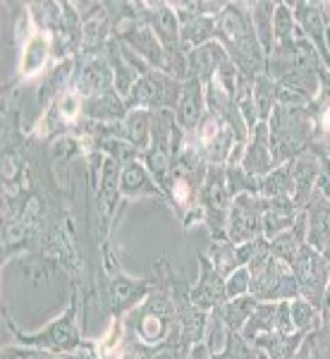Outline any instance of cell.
Returning a JSON list of instances; mask_svg holds the SVG:
<instances>
[{
  "label": "cell",
  "instance_id": "6da1fadb",
  "mask_svg": "<svg viewBox=\"0 0 330 359\" xmlns=\"http://www.w3.org/2000/svg\"><path fill=\"white\" fill-rule=\"evenodd\" d=\"M216 41L228 50L235 62L249 79L266 72V53L254 34L249 3H228L225 10L216 17Z\"/></svg>",
  "mask_w": 330,
  "mask_h": 359
},
{
  "label": "cell",
  "instance_id": "7a4b0ae2",
  "mask_svg": "<svg viewBox=\"0 0 330 359\" xmlns=\"http://www.w3.org/2000/svg\"><path fill=\"white\" fill-rule=\"evenodd\" d=\"M123 323L127 340H142L146 345L179 347L177 309L170 297V290L160 280L158 287L123 318Z\"/></svg>",
  "mask_w": 330,
  "mask_h": 359
},
{
  "label": "cell",
  "instance_id": "3957f363",
  "mask_svg": "<svg viewBox=\"0 0 330 359\" xmlns=\"http://www.w3.org/2000/svg\"><path fill=\"white\" fill-rule=\"evenodd\" d=\"M77 311H79V290L74 287L67 309L57 318H53L46 328H41L39 333H22L13 323V318L8 316V311H5V323H8L10 333L15 335L17 345L34 347V350H39L41 355L77 359L79 355H84L86 350H94L96 347V343L82 338V331H79V326H77Z\"/></svg>",
  "mask_w": 330,
  "mask_h": 359
},
{
  "label": "cell",
  "instance_id": "277c9868",
  "mask_svg": "<svg viewBox=\"0 0 330 359\" xmlns=\"http://www.w3.org/2000/svg\"><path fill=\"white\" fill-rule=\"evenodd\" d=\"M270 154L275 168L294 161L311 147L316 137V115L311 106H277L268 120Z\"/></svg>",
  "mask_w": 330,
  "mask_h": 359
},
{
  "label": "cell",
  "instance_id": "5b68a950",
  "mask_svg": "<svg viewBox=\"0 0 330 359\" xmlns=\"http://www.w3.org/2000/svg\"><path fill=\"white\" fill-rule=\"evenodd\" d=\"M139 25H146L149 29H153V34L158 36V41L163 43L167 57H170L172 74L184 82L187 79V50L182 46L179 39V20L175 15V10L170 8V3H139Z\"/></svg>",
  "mask_w": 330,
  "mask_h": 359
},
{
  "label": "cell",
  "instance_id": "8992f818",
  "mask_svg": "<svg viewBox=\"0 0 330 359\" xmlns=\"http://www.w3.org/2000/svg\"><path fill=\"white\" fill-rule=\"evenodd\" d=\"M182 84L177 77L167 72H160V69H149L146 74L137 79L135 86H132L130 96L125 98L127 108L130 111H170L175 113L179 96H182Z\"/></svg>",
  "mask_w": 330,
  "mask_h": 359
},
{
  "label": "cell",
  "instance_id": "52a82bcc",
  "mask_svg": "<svg viewBox=\"0 0 330 359\" xmlns=\"http://www.w3.org/2000/svg\"><path fill=\"white\" fill-rule=\"evenodd\" d=\"M233 196L225 180V165H208V172L201 184V208L204 225L211 233V240H228V218Z\"/></svg>",
  "mask_w": 330,
  "mask_h": 359
},
{
  "label": "cell",
  "instance_id": "ba28073f",
  "mask_svg": "<svg viewBox=\"0 0 330 359\" xmlns=\"http://www.w3.org/2000/svg\"><path fill=\"white\" fill-rule=\"evenodd\" d=\"M249 294L259 302H292L299 297V285L292 269L277 257H270L263 269L252 276Z\"/></svg>",
  "mask_w": 330,
  "mask_h": 359
},
{
  "label": "cell",
  "instance_id": "9c48e42d",
  "mask_svg": "<svg viewBox=\"0 0 330 359\" xmlns=\"http://www.w3.org/2000/svg\"><path fill=\"white\" fill-rule=\"evenodd\" d=\"M268 199L261 194H240L233 199L228 218V240L235 245L263 237V213Z\"/></svg>",
  "mask_w": 330,
  "mask_h": 359
},
{
  "label": "cell",
  "instance_id": "30bf717a",
  "mask_svg": "<svg viewBox=\"0 0 330 359\" xmlns=\"http://www.w3.org/2000/svg\"><path fill=\"white\" fill-rule=\"evenodd\" d=\"M113 39H120L127 48H132L135 53L142 57L146 65H151L153 69L172 74L170 57H167L163 43L158 41V36L153 34V29H149L146 25H139L137 20H127L113 25ZM175 77V74H172Z\"/></svg>",
  "mask_w": 330,
  "mask_h": 359
},
{
  "label": "cell",
  "instance_id": "8fae6325",
  "mask_svg": "<svg viewBox=\"0 0 330 359\" xmlns=\"http://www.w3.org/2000/svg\"><path fill=\"white\" fill-rule=\"evenodd\" d=\"M289 269H292L294 278H297L299 297L321 309L326 290L330 287V273H328L326 257H323L321 252H316V249H311L309 245H304L297 257V262L289 266Z\"/></svg>",
  "mask_w": 330,
  "mask_h": 359
},
{
  "label": "cell",
  "instance_id": "7c38bea8",
  "mask_svg": "<svg viewBox=\"0 0 330 359\" xmlns=\"http://www.w3.org/2000/svg\"><path fill=\"white\" fill-rule=\"evenodd\" d=\"M158 287V280L151 278H130L123 271H115L108 278V297L106 304L113 318H125L135 306H139L144 299Z\"/></svg>",
  "mask_w": 330,
  "mask_h": 359
},
{
  "label": "cell",
  "instance_id": "4fadbf2b",
  "mask_svg": "<svg viewBox=\"0 0 330 359\" xmlns=\"http://www.w3.org/2000/svg\"><path fill=\"white\" fill-rule=\"evenodd\" d=\"M69 89H74L82 98L115 89L113 67H110L106 53L91 57H74V74Z\"/></svg>",
  "mask_w": 330,
  "mask_h": 359
},
{
  "label": "cell",
  "instance_id": "5bb4252c",
  "mask_svg": "<svg viewBox=\"0 0 330 359\" xmlns=\"http://www.w3.org/2000/svg\"><path fill=\"white\" fill-rule=\"evenodd\" d=\"M196 142L204 149V156L208 165H228V158L235 149V135L223 120H218L216 115L206 113V118L201 120V125L192 132Z\"/></svg>",
  "mask_w": 330,
  "mask_h": 359
},
{
  "label": "cell",
  "instance_id": "9a60e30c",
  "mask_svg": "<svg viewBox=\"0 0 330 359\" xmlns=\"http://www.w3.org/2000/svg\"><path fill=\"white\" fill-rule=\"evenodd\" d=\"M199 280L192 285L189 297L192 302L204 311H216L218 306H223L228 302V292H225V278L218 273L213 262L208 259V254L199 252Z\"/></svg>",
  "mask_w": 330,
  "mask_h": 359
},
{
  "label": "cell",
  "instance_id": "2e32d148",
  "mask_svg": "<svg viewBox=\"0 0 330 359\" xmlns=\"http://www.w3.org/2000/svg\"><path fill=\"white\" fill-rule=\"evenodd\" d=\"M292 13L294 22H297L302 36L318 50L321 60L326 62V67L330 69V53L326 46V13H323V3L318 0H297L292 3Z\"/></svg>",
  "mask_w": 330,
  "mask_h": 359
},
{
  "label": "cell",
  "instance_id": "e0dca14e",
  "mask_svg": "<svg viewBox=\"0 0 330 359\" xmlns=\"http://www.w3.org/2000/svg\"><path fill=\"white\" fill-rule=\"evenodd\" d=\"M17 41L22 43V53H20V77H36L41 74L48 60L53 57V36L48 32L34 27L27 36H20ZM46 74V72H43Z\"/></svg>",
  "mask_w": 330,
  "mask_h": 359
},
{
  "label": "cell",
  "instance_id": "ac0fdd59",
  "mask_svg": "<svg viewBox=\"0 0 330 359\" xmlns=\"http://www.w3.org/2000/svg\"><path fill=\"white\" fill-rule=\"evenodd\" d=\"M306 218V245L316 252L326 254L330 247V196H326L321 189H314L309 204L304 208Z\"/></svg>",
  "mask_w": 330,
  "mask_h": 359
},
{
  "label": "cell",
  "instance_id": "d6986e66",
  "mask_svg": "<svg viewBox=\"0 0 330 359\" xmlns=\"http://www.w3.org/2000/svg\"><path fill=\"white\" fill-rule=\"evenodd\" d=\"M208 108H206V86L199 79H184L182 84V96L175 108V123L182 132L192 135L196 132V127L201 125V120L206 118Z\"/></svg>",
  "mask_w": 330,
  "mask_h": 359
},
{
  "label": "cell",
  "instance_id": "ffe728a7",
  "mask_svg": "<svg viewBox=\"0 0 330 359\" xmlns=\"http://www.w3.org/2000/svg\"><path fill=\"white\" fill-rule=\"evenodd\" d=\"M252 177H266L270 170H275L273 154H270V130L268 123H259L249 132V142L245 147V158L240 163Z\"/></svg>",
  "mask_w": 330,
  "mask_h": 359
},
{
  "label": "cell",
  "instance_id": "44dd1931",
  "mask_svg": "<svg viewBox=\"0 0 330 359\" xmlns=\"http://www.w3.org/2000/svg\"><path fill=\"white\" fill-rule=\"evenodd\" d=\"M120 196L125 199H160L165 204H170L167 194L158 187V182L151 177V172L146 170V165L142 161L125 165L120 172Z\"/></svg>",
  "mask_w": 330,
  "mask_h": 359
},
{
  "label": "cell",
  "instance_id": "7402d4cb",
  "mask_svg": "<svg viewBox=\"0 0 330 359\" xmlns=\"http://www.w3.org/2000/svg\"><path fill=\"white\" fill-rule=\"evenodd\" d=\"M321 170H323L321 156L316 151H311V149H306L304 154H299L297 158L292 161V177H294L292 201L302 208V211L306 208V204H309L311 194H314L318 177H321Z\"/></svg>",
  "mask_w": 330,
  "mask_h": 359
},
{
  "label": "cell",
  "instance_id": "603a6c76",
  "mask_svg": "<svg viewBox=\"0 0 330 359\" xmlns=\"http://www.w3.org/2000/svg\"><path fill=\"white\" fill-rule=\"evenodd\" d=\"M256 242H245V245H235L230 240H211V249H208V259L216 266V271L223 278L235 273L242 266H249L254 252H256Z\"/></svg>",
  "mask_w": 330,
  "mask_h": 359
},
{
  "label": "cell",
  "instance_id": "cb8c5ba5",
  "mask_svg": "<svg viewBox=\"0 0 330 359\" xmlns=\"http://www.w3.org/2000/svg\"><path fill=\"white\" fill-rule=\"evenodd\" d=\"M127 113H130L127 101L115 89L84 98V120H89V123L115 125V123H123Z\"/></svg>",
  "mask_w": 330,
  "mask_h": 359
},
{
  "label": "cell",
  "instance_id": "d4e9b609",
  "mask_svg": "<svg viewBox=\"0 0 330 359\" xmlns=\"http://www.w3.org/2000/svg\"><path fill=\"white\" fill-rule=\"evenodd\" d=\"M228 50L223 48L218 41H211L206 46L189 50L187 53V79H199L201 84H208L211 79H216L218 69L223 67V62L228 60Z\"/></svg>",
  "mask_w": 330,
  "mask_h": 359
},
{
  "label": "cell",
  "instance_id": "484cf974",
  "mask_svg": "<svg viewBox=\"0 0 330 359\" xmlns=\"http://www.w3.org/2000/svg\"><path fill=\"white\" fill-rule=\"evenodd\" d=\"M172 10H175V15L179 20V39H182V46L187 53L194 48H199V46L216 41V17L189 15L177 8H172Z\"/></svg>",
  "mask_w": 330,
  "mask_h": 359
},
{
  "label": "cell",
  "instance_id": "4316f807",
  "mask_svg": "<svg viewBox=\"0 0 330 359\" xmlns=\"http://www.w3.org/2000/svg\"><path fill=\"white\" fill-rule=\"evenodd\" d=\"M120 172H123V165L115 163L113 158H103L101 163V184H98V208H101L103 216V225H106L108 233V223L113 218L115 208H118V199H120Z\"/></svg>",
  "mask_w": 330,
  "mask_h": 359
},
{
  "label": "cell",
  "instance_id": "83f0119b",
  "mask_svg": "<svg viewBox=\"0 0 330 359\" xmlns=\"http://www.w3.org/2000/svg\"><path fill=\"white\" fill-rule=\"evenodd\" d=\"M299 216H302V208L292 199H268V206H266L263 213V237L270 242L273 237L292 228Z\"/></svg>",
  "mask_w": 330,
  "mask_h": 359
},
{
  "label": "cell",
  "instance_id": "f1b7e54d",
  "mask_svg": "<svg viewBox=\"0 0 330 359\" xmlns=\"http://www.w3.org/2000/svg\"><path fill=\"white\" fill-rule=\"evenodd\" d=\"M304 245H306V218L302 211V216L297 218V223H294L292 228L270 240V254L280 259V262H285L287 266H292L297 262Z\"/></svg>",
  "mask_w": 330,
  "mask_h": 359
},
{
  "label": "cell",
  "instance_id": "f546056e",
  "mask_svg": "<svg viewBox=\"0 0 330 359\" xmlns=\"http://www.w3.org/2000/svg\"><path fill=\"white\" fill-rule=\"evenodd\" d=\"M106 57H108L110 67H113L115 91H118V94L123 96V98H127V96H130V91H132V86H135V82L139 79V72L130 65V60H127V57L123 55L118 39H110V41H108Z\"/></svg>",
  "mask_w": 330,
  "mask_h": 359
},
{
  "label": "cell",
  "instance_id": "4dcf8cb0",
  "mask_svg": "<svg viewBox=\"0 0 330 359\" xmlns=\"http://www.w3.org/2000/svg\"><path fill=\"white\" fill-rule=\"evenodd\" d=\"M249 15H252L254 34H256L263 53L268 55L270 50H273V46H275V39H273L275 3H270V0H256V3H249Z\"/></svg>",
  "mask_w": 330,
  "mask_h": 359
},
{
  "label": "cell",
  "instance_id": "1f68e13d",
  "mask_svg": "<svg viewBox=\"0 0 330 359\" xmlns=\"http://www.w3.org/2000/svg\"><path fill=\"white\" fill-rule=\"evenodd\" d=\"M259 299L254 294H245V297H235V299H228L223 306L216 309V316L220 321L225 323L228 331H235V333H242L252 316V311L256 309Z\"/></svg>",
  "mask_w": 330,
  "mask_h": 359
},
{
  "label": "cell",
  "instance_id": "d6a6232c",
  "mask_svg": "<svg viewBox=\"0 0 330 359\" xmlns=\"http://www.w3.org/2000/svg\"><path fill=\"white\" fill-rule=\"evenodd\" d=\"M306 335L302 333H268V335H261L254 345H259L261 350L268 355V359H294L299 352V347L304 345Z\"/></svg>",
  "mask_w": 330,
  "mask_h": 359
},
{
  "label": "cell",
  "instance_id": "836d02e7",
  "mask_svg": "<svg viewBox=\"0 0 330 359\" xmlns=\"http://www.w3.org/2000/svg\"><path fill=\"white\" fill-rule=\"evenodd\" d=\"M275 314H277V302H259L256 309L249 316L245 331H242V338L247 340L249 345L256 343L261 335H268L275 331Z\"/></svg>",
  "mask_w": 330,
  "mask_h": 359
},
{
  "label": "cell",
  "instance_id": "e575fe53",
  "mask_svg": "<svg viewBox=\"0 0 330 359\" xmlns=\"http://www.w3.org/2000/svg\"><path fill=\"white\" fill-rule=\"evenodd\" d=\"M294 194V177H292V161L277 165L268 175L261 177V196L266 199H292Z\"/></svg>",
  "mask_w": 330,
  "mask_h": 359
},
{
  "label": "cell",
  "instance_id": "d590c367",
  "mask_svg": "<svg viewBox=\"0 0 330 359\" xmlns=\"http://www.w3.org/2000/svg\"><path fill=\"white\" fill-rule=\"evenodd\" d=\"M252 96H254V106H256L259 123H268L270 113L277 106V84L268 74H259L252 79Z\"/></svg>",
  "mask_w": 330,
  "mask_h": 359
},
{
  "label": "cell",
  "instance_id": "8d00e7d4",
  "mask_svg": "<svg viewBox=\"0 0 330 359\" xmlns=\"http://www.w3.org/2000/svg\"><path fill=\"white\" fill-rule=\"evenodd\" d=\"M289 311H292V326L297 333L302 335H314L318 328H321V309L314 306L311 302H306V299L297 297L289 302Z\"/></svg>",
  "mask_w": 330,
  "mask_h": 359
},
{
  "label": "cell",
  "instance_id": "74e56055",
  "mask_svg": "<svg viewBox=\"0 0 330 359\" xmlns=\"http://www.w3.org/2000/svg\"><path fill=\"white\" fill-rule=\"evenodd\" d=\"M225 180L233 199L240 194H261V180L252 177L242 165H225Z\"/></svg>",
  "mask_w": 330,
  "mask_h": 359
},
{
  "label": "cell",
  "instance_id": "f35d334b",
  "mask_svg": "<svg viewBox=\"0 0 330 359\" xmlns=\"http://www.w3.org/2000/svg\"><path fill=\"white\" fill-rule=\"evenodd\" d=\"M299 32L297 22H294V13L289 3H275V15H273V39L275 43H285L289 39H294Z\"/></svg>",
  "mask_w": 330,
  "mask_h": 359
},
{
  "label": "cell",
  "instance_id": "ab89813d",
  "mask_svg": "<svg viewBox=\"0 0 330 359\" xmlns=\"http://www.w3.org/2000/svg\"><path fill=\"white\" fill-rule=\"evenodd\" d=\"M321 328L311 335L316 345V352L321 355V359H330V287L326 290V297H323L321 304Z\"/></svg>",
  "mask_w": 330,
  "mask_h": 359
},
{
  "label": "cell",
  "instance_id": "60d3db41",
  "mask_svg": "<svg viewBox=\"0 0 330 359\" xmlns=\"http://www.w3.org/2000/svg\"><path fill=\"white\" fill-rule=\"evenodd\" d=\"M163 345H146L142 340H123L118 352V359H156L163 352Z\"/></svg>",
  "mask_w": 330,
  "mask_h": 359
},
{
  "label": "cell",
  "instance_id": "b9f144b4",
  "mask_svg": "<svg viewBox=\"0 0 330 359\" xmlns=\"http://www.w3.org/2000/svg\"><path fill=\"white\" fill-rule=\"evenodd\" d=\"M249 287H252V273H249L247 266H242V269H237L235 273H230L225 278V292H228V299L245 297V294H249Z\"/></svg>",
  "mask_w": 330,
  "mask_h": 359
},
{
  "label": "cell",
  "instance_id": "7bdbcfd3",
  "mask_svg": "<svg viewBox=\"0 0 330 359\" xmlns=\"http://www.w3.org/2000/svg\"><path fill=\"white\" fill-rule=\"evenodd\" d=\"M225 340H228V328H225V323L216 316V311H211L204 343L208 345V350H211V352H218V350H223V347H225Z\"/></svg>",
  "mask_w": 330,
  "mask_h": 359
},
{
  "label": "cell",
  "instance_id": "ee69618b",
  "mask_svg": "<svg viewBox=\"0 0 330 359\" xmlns=\"http://www.w3.org/2000/svg\"><path fill=\"white\" fill-rule=\"evenodd\" d=\"M247 340L242 338V333L228 331V340H225V347L218 352H213V359H245L247 352Z\"/></svg>",
  "mask_w": 330,
  "mask_h": 359
},
{
  "label": "cell",
  "instance_id": "f6af8a7d",
  "mask_svg": "<svg viewBox=\"0 0 330 359\" xmlns=\"http://www.w3.org/2000/svg\"><path fill=\"white\" fill-rule=\"evenodd\" d=\"M41 352L34 350V347H5L3 350V359H32V357H39Z\"/></svg>",
  "mask_w": 330,
  "mask_h": 359
},
{
  "label": "cell",
  "instance_id": "bcb514c9",
  "mask_svg": "<svg viewBox=\"0 0 330 359\" xmlns=\"http://www.w3.org/2000/svg\"><path fill=\"white\" fill-rule=\"evenodd\" d=\"M294 359H321V355L316 352V345H314V340H311V335H306L304 345L299 347V352Z\"/></svg>",
  "mask_w": 330,
  "mask_h": 359
},
{
  "label": "cell",
  "instance_id": "7dc6e473",
  "mask_svg": "<svg viewBox=\"0 0 330 359\" xmlns=\"http://www.w3.org/2000/svg\"><path fill=\"white\" fill-rule=\"evenodd\" d=\"M187 359H213V352L208 350L206 343H199L187 352Z\"/></svg>",
  "mask_w": 330,
  "mask_h": 359
},
{
  "label": "cell",
  "instance_id": "c3c4849f",
  "mask_svg": "<svg viewBox=\"0 0 330 359\" xmlns=\"http://www.w3.org/2000/svg\"><path fill=\"white\" fill-rule=\"evenodd\" d=\"M156 359H187V350H182V347H165Z\"/></svg>",
  "mask_w": 330,
  "mask_h": 359
},
{
  "label": "cell",
  "instance_id": "681fc988",
  "mask_svg": "<svg viewBox=\"0 0 330 359\" xmlns=\"http://www.w3.org/2000/svg\"><path fill=\"white\" fill-rule=\"evenodd\" d=\"M323 13H326V46H328V53H330V10L323 3Z\"/></svg>",
  "mask_w": 330,
  "mask_h": 359
},
{
  "label": "cell",
  "instance_id": "f907efd6",
  "mask_svg": "<svg viewBox=\"0 0 330 359\" xmlns=\"http://www.w3.org/2000/svg\"><path fill=\"white\" fill-rule=\"evenodd\" d=\"M326 8H328V10H330V3H326Z\"/></svg>",
  "mask_w": 330,
  "mask_h": 359
}]
</instances>
